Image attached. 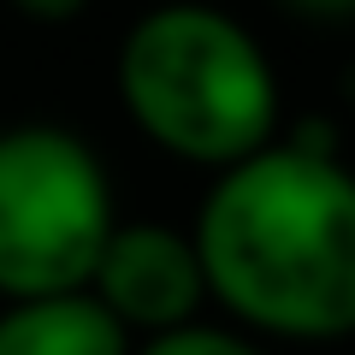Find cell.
<instances>
[{
	"label": "cell",
	"mask_w": 355,
	"mask_h": 355,
	"mask_svg": "<svg viewBox=\"0 0 355 355\" xmlns=\"http://www.w3.org/2000/svg\"><path fill=\"white\" fill-rule=\"evenodd\" d=\"M89 296L130 338H154L184 320H202V308L214 302L196 237L166 219H119L89 272Z\"/></svg>",
	"instance_id": "cell-4"
},
{
	"label": "cell",
	"mask_w": 355,
	"mask_h": 355,
	"mask_svg": "<svg viewBox=\"0 0 355 355\" xmlns=\"http://www.w3.org/2000/svg\"><path fill=\"white\" fill-rule=\"evenodd\" d=\"M291 12L302 18H326V24H343V18H355V0H284Z\"/></svg>",
	"instance_id": "cell-8"
},
{
	"label": "cell",
	"mask_w": 355,
	"mask_h": 355,
	"mask_svg": "<svg viewBox=\"0 0 355 355\" xmlns=\"http://www.w3.org/2000/svg\"><path fill=\"white\" fill-rule=\"evenodd\" d=\"M207 296L279 343L355 338V172L314 142H266L214 172L190 225Z\"/></svg>",
	"instance_id": "cell-1"
},
{
	"label": "cell",
	"mask_w": 355,
	"mask_h": 355,
	"mask_svg": "<svg viewBox=\"0 0 355 355\" xmlns=\"http://www.w3.org/2000/svg\"><path fill=\"white\" fill-rule=\"evenodd\" d=\"M130 355H272V349H266V338L231 326V320H184L172 331L137 338Z\"/></svg>",
	"instance_id": "cell-6"
},
{
	"label": "cell",
	"mask_w": 355,
	"mask_h": 355,
	"mask_svg": "<svg viewBox=\"0 0 355 355\" xmlns=\"http://www.w3.org/2000/svg\"><path fill=\"white\" fill-rule=\"evenodd\" d=\"M113 89L142 142L202 172L279 142L284 89L272 53L214 0H160L130 18L113 53Z\"/></svg>",
	"instance_id": "cell-2"
},
{
	"label": "cell",
	"mask_w": 355,
	"mask_h": 355,
	"mask_svg": "<svg viewBox=\"0 0 355 355\" xmlns=\"http://www.w3.org/2000/svg\"><path fill=\"white\" fill-rule=\"evenodd\" d=\"M24 24H42V30H60V24H77V18L95 6V0H6Z\"/></svg>",
	"instance_id": "cell-7"
},
{
	"label": "cell",
	"mask_w": 355,
	"mask_h": 355,
	"mask_svg": "<svg viewBox=\"0 0 355 355\" xmlns=\"http://www.w3.org/2000/svg\"><path fill=\"white\" fill-rule=\"evenodd\" d=\"M119 225L101 148L53 119L0 130V302L89 291Z\"/></svg>",
	"instance_id": "cell-3"
},
{
	"label": "cell",
	"mask_w": 355,
	"mask_h": 355,
	"mask_svg": "<svg viewBox=\"0 0 355 355\" xmlns=\"http://www.w3.org/2000/svg\"><path fill=\"white\" fill-rule=\"evenodd\" d=\"M137 338L89 291L0 302V355H130Z\"/></svg>",
	"instance_id": "cell-5"
}]
</instances>
